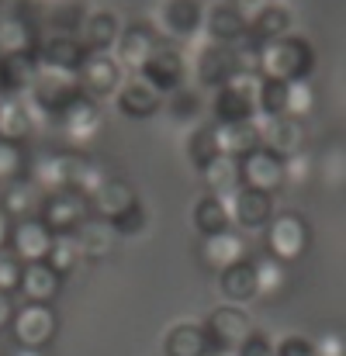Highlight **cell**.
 Listing matches in <instances>:
<instances>
[{
  "label": "cell",
  "instance_id": "1",
  "mask_svg": "<svg viewBox=\"0 0 346 356\" xmlns=\"http://www.w3.org/2000/svg\"><path fill=\"white\" fill-rule=\"evenodd\" d=\"M256 73L270 76V80H284V83L312 80V73H315V45L305 35H294V31L277 38V42H267V45H260Z\"/></svg>",
  "mask_w": 346,
  "mask_h": 356
},
{
  "label": "cell",
  "instance_id": "2",
  "mask_svg": "<svg viewBox=\"0 0 346 356\" xmlns=\"http://www.w3.org/2000/svg\"><path fill=\"white\" fill-rule=\"evenodd\" d=\"M10 343L28 353H45L59 336V315L52 305H21L7 325Z\"/></svg>",
  "mask_w": 346,
  "mask_h": 356
},
{
  "label": "cell",
  "instance_id": "3",
  "mask_svg": "<svg viewBox=\"0 0 346 356\" xmlns=\"http://www.w3.org/2000/svg\"><path fill=\"white\" fill-rule=\"evenodd\" d=\"M263 245H267V256L281 259V263H298L308 245H312V225L305 215L298 211H277L270 218V225L263 229Z\"/></svg>",
  "mask_w": 346,
  "mask_h": 356
},
{
  "label": "cell",
  "instance_id": "4",
  "mask_svg": "<svg viewBox=\"0 0 346 356\" xmlns=\"http://www.w3.org/2000/svg\"><path fill=\"white\" fill-rule=\"evenodd\" d=\"M201 329H205V339H208L212 356H235L239 346H242V343L249 339V332H253V318H249L246 308L222 301L219 308L208 312V318L201 322Z\"/></svg>",
  "mask_w": 346,
  "mask_h": 356
},
{
  "label": "cell",
  "instance_id": "5",
  "mask_svg": "<svg viewBox=\"0 0 346 356\" xmlns=\"http://www.w3.org/2000/svg\"><path fill=\"white\" fill-rule=\"evenodd\" d=\"M256 87H260V73H235L226 87H219L208 104L212 124L256 121Z\"/></svg>",
  "mask_w": 346,
  "mask_h": 356
},
{
  "label": "cell",
  "instance_id": "6",
  "mask_svg": "<svg viewBox=\"0 0 346 356\" xmlns=\"http://www.w3.org/2000/svg\"><path fill=\"white\" fill-rule=\"evenodd\" d=\"M77 97H80L77 76L59 73V70H45V66H38V73H35L28 94H24V101L31 104V111L38 115V121H52L70 101H77Z\"/></svg>",
  "mask_w": 346,
  "mask_h": 356
},
{
  "label": "cell",
  "instance_id": "7",
  "mask_svg": "<svg viewBox=\"0 0 346 356\" xmlns=\"http://www.w3.org/2000/svg\"><path fill=\"white\" fill-rule=\"evenodd\" d=\"M52 128L63 135V142L73 149V152H84L97 135H101V128H104V115H101V104L97 101H91V97H77V101H70L56 118H52Z\"/></svg>",
  "mask_w": 346,
  "mask_h": 356
},
{
  "label": "cell",
  "instance_id": "8",
  "mask_svg": "<svg viewBox=\"0 0 346 356\" xmlns=\"http://www.w3.org/2000/svg\"><path fill=\"white\" fill-rule=\"evenodd\" d=\"M205 3L201 0H163L156 7V31L166 42H194L205 35Z\"/></svg>",
  "mask_w": 346,
  "mask_h": 356
},
{
  "label": "cell",
  "instance_id": "9",
  "mask_svg": "<svg viewBox=\"0 0 346 356\" xmlns=\"http://www.w3.org/2000/svg\"><path fill=\"white\" fill-rule=\"evenodd\" d=\"M87 218H91V204H87V197L77 194V191L45 194L42 211H38V222H42L52 236H77Z\"/></svg>",
  "mask_w": 346,
  "mask_h": 356
},
{
  "label": "cell",
  "instance_id": "10",
  "mask_svg": "<svg viewBox=\"0 0 346 356\" xmlns=\"http://www.w3.org/2000/svg\"><path fill=\"white\" fill-rule=\"evenodd\" d=\"M191 73H194V83L198 90H219L226 87L232 76L239 73V63H235V49L229 45H215V42H201L198 52H194V63H191Z\"/></svg>",
  "mask_w": 346,
  "mask_h": 356
},
{
  "label": "cell",
  "instance_id": "11",
  "mask_svg": "<svg viewBox=\"0 0 346 356\" xmlns=\"http://www.w3.org/2000/svg\"><path fill=\"white\" fill-rule=\"evenodd\" d=\"M139 76H142L152 90H159V94L166 97V94H173V90H180V87L187 83V76H191V63H187V56H184L177 45L163 42V45L149 56V63L142 66Z\"/></svg>",
  "mask_w": 346,
  "mask_h": 356
},
{
  "label": "cell",
  "instance_id": "12",
  "mask_svg": "<svg viewBox=\"0 0 346 356\" xmlns=\"http://www.w3.org/2000/svg\"><path fill=\"white\" fill-rule=\"evenodd\" d=\"M239 184L263 191V194H277L288 184V159H281L277 152L256 145L253 152H246L239 159Z\"/></svg>",
  "mask_w": 346,
  "mask_h": 356
},
{
  "label": "cell",
  "instance_id": "13",
  "mask_svg": "<svg viewBox=\"0 0 346 356\" xmlns=\"http://www.w3.org/2000/svg\"><path fill=\"white\" fill-rule=\"evenodd\" d=\"M77 83H80L84 97L101 104V101H111L118 94V87L125 83V70L118 66L115 52H91L87 63L77 73Z\"/></svg>",
  "mask_w": 346,
  "mask_h": 356
},
{
  "label": "cell",
  "instance_id": "14",
  "mask_svg": "<svg viewBox=\"0 0 346 356\" xmlns=\"http://www.w3.org/2000/svg\"><path fill=\"white\" fill-rule=\"evenodd\" d=\"M159 45H163V38H159V31L152 24H142V21L125 24V31H121V38H118V45H115V59H118V66L125 70V76L142 73V66L149 63V56Z\"/></svg>",
  "mask_w": 346,
  "mask_h": 356
},
{
  "label": "cell",
  "instance_id": "15",
  "mask_svg": "<svg viewBox=\"0 0 346 356\" xmlns=\"http://www.w3.org/2000/svg\"><path fill=\"white\" fill-rule=\"evenodd\" d=\"M226 201H229L232 211V229H242V232H260L277 215L274 194H263V191H253V187H239Z\"/></svg>",
  "mask_w": 346,
  "mask_h": 356
},
{
  "label": "cell",
  "instance_id": "16",
  "mask_svg": "<svg viewBox=\"0 0 346 356\" xmlns=\"http://www.w3.org/2000/svg\"><path fill=\"white\" fill-rule=\"evenodd\" d=\"M35 56H38V66L77 76L91 52H87V45H84L80 35H45V38L38 42Z\"/></svg>",
  "mask_w": 346,
  "mask_h": 356
},
{
  "label": "cell",
  "instance_id": "17",
  "mask_svg": "<svg viewBox=\"0 0 346 356\" xmlns=\"http://www.w3.org/2000/svg\"><path fill=\"white\" fill-rule=\"evenodd\" d=\"M42 38H45L42 17L31 7L0 14V52H35Z\"/></svg>",
  "mask_w": 346,
  "mask_h": 356
},
{
  "label": "cell",
  "instance_id": "18",
  "mask_svg": "<svg viewBox=\"0 0 346 356\" xmlns=\"http://www.w3.org/2000/svg\"><path fill=\"white\" fill-rule=\"evenodd\" d=\"M256 121H260V145L263 149L277 152L281 159H291V156L305 152V142H308L305 121L288 118V115H281V118H256Z\"/></svg>",
  "mask_w": 346,
  "mask_h": 356
},
{
  "label": "cell",
  "instance_id": "19",
  "mask_svg": "<svg viewBox=\"0 0 346 356\" xmlns=\"http://www.w3.org/2000/svg\"><path fill=\"white\" fill-rule=\"evenodd\" d=\"M115 108H118V115H121V118L146 121V118H152V115H159V111H163V94H159V90H152L139 73H132V76H125V83L118 87Z\"/></svg>",
  "mask_w": 346,
  "mask_h": 356
},
{
  "label": "cell",
  "instance_id": "20",
  "mask_svg": "<svg viewBox=\"0 0 346 356\" xmlns=\"http://www.w3.org/2000/svg\"><path fill=\"white\" fill-rule=\"evenodd\" d=\"M17 294L24 305H52L63 294V277L42 259V263H21Z\"/></svg>",
  "mask_w": 346,
  "mask_h": 356
},
{
  "label": "cell",
  "instance_id": "21",
  "mask_svg": "<svg viewBox=\"0 0 346 356\" xmlns=\"http://www.w3.org/2000/svg\"><path fill=\"white\" fill-rule=\"evenodd\" d=\"M49 245H52V232L38 218H28V222H14L10 225L7 252L17 263H42L49 256Z\"/></svg>",
  "mask_w": 346,
  "mask_h": 356
},
{
  "label": "cell",
  "instance_id": "22",
  "mask_svg": "<svg viewBox=\"0 0 346 356\" xmlns=\"http://www.w3.org/2000/svg\"><path fill=\"white\" fill-rule=\"evenodd\" d=\"M246 35H249V21L232 7L229 0H219V3H212V7L205 10V38H208V42L235 49Z\"/></svg>",
  "mask_w": 346,
  "mask_h": 356
},
{
  "label": "cell",
  "instance_id": "23",
  "mask_svg": "<svg viewBox=\"0 0 346 356\" xmlns=\"http://www.w3.org/2000/svg\"><path fill=\"white\" fill-rule=\"evenodd\" d=\"M198 259L208 266V270H215V273H222L226 266L232 263H239V259H249V242L242 232H222V236H208L198 242Z\"/></svg>",
  "mask_w": 346,
  "mask_h": 356
},
{
  "label": "cell",
  "instance_id": "24",
  "mask_svg": "<svg viewBox=\"0 0 346 356\" xmlns=\"http://www.w3.org/2000/svg\"><path fill=\"white\" fill-rule=\"evenodd\" d=\"M42 201H45V194H42V191H38V187H35L28 177L10 180V184H3V187H0V211L10 218V225H14V222L38 218Z\"/></svg>",
  "mask_w": 346,
  "mask_h": 356
},
{
  "label": "cell",
  "instance_id": "25",
  "mask_svg": "<svg viewBox=\"0 0 346 356\" xmlns=\"http://www.w3.org/2000/svg\"><path fill=\"white\" fill-rule=\"evenodd\" d=\"M139 201V194H135V187L128 184V180H121V177H108L91 197H87V204H91V215L94 218H101V222H115L121 211H128L132 204Z\"/></svg>",
  "mask_w": 346,
  "mask_h": 356
},
{
  "label": "cell",
  "instance_id": "26",
  "mask_svg": "<svg viewBox=\"0 0 346 356\" xmlns=\"http://www.w3.org/2000/svg\"><path fill=\"white\" fill-rule=\"evenodd\" d=\"M35 73H38L35 52H0V97L28 94Z\"/></svg>",
  "mask_w": 346,
  "mask_h": 356
},
{
  "label": "cell",
  "instance_id": "27",
  "mask_svg": "<svg viewBox=\"0 0 346 356\" xmlns=\"http://www.w3.org/2000/svg\"><path fill=\"white\" fill-rule=\"evenodd\" d=\"M38 124V115L31 111V104L21 97H0V142H10V145H24L31 138Z\"/></svg>",
  "mask_w": 346,
  "mask_h": 356
},
{
  "label": "cell",
  "instance_id": "28",
  "mask_svg": "<svg viewBox=\"0 0 346 356\" xmlns=\"http://www.w3.org/2000/svg\"><path fill=\"white\" fill-rule=\"evenodd\" d=\"M191 229L198 232V238L229 232L232 229L229 201H226V197H215V194H201V197L191 204Z\"/></svg>",
  "mask_w": 346,
  "mask_h": 356
},
{
  "label": "cell",
  "instance_id": "29",
  "mask_svg": "<svg viewBox=\"0 0 346 356\" xmlns=\"http://www.w3.org/2000/svg\"><path fill=\"white\" fill-rule=\"evenodd\" d=\"M121 31H125V24H121V17L115 10H91L84 17L80 38H84L87 52H115Z\"/></svg>",
  "mask_w": 346,
  "mask_h": 356
},
{
  "label": "cell",
  "instance_id": "30",
  "mask_svg": "<svg viewBox=\"0 0 346 356\" xmlns=\"http://www.w3.org/2000/svg\"><path fill=\"white\" fill-rule=\"evenodd\" d=\"M291 31H294V14H291V7L281 3V0H274V3H267L256 17H249V35H246V38H253L256 45H267V42H277V38L291 35Z\"/></svg>",
  "mask_w": 346,
  "mask_h": 356
},
{
  "label": "cell",
  "instance_id": "31",
  "mask_svg": "<svg viewBox=\"0 0 346 356\" xmlns=\"http://www.w3.org/2000/svg\"><path fill=\"white\" fill-rule=\"evenodd\" d=\"M219 294L226 298V305H239L246 308L249 301H256V270H253V259H239L226 266L219 273Z\"/></svg>",
  "mask_w": 346,
  "mask_h": 356
},
{
  "label": "cell",
  "instance_id": "32",
  "mask_svg": "<svg viewBox=\"0 0 346 356\" xmlns=\"http://www.w3.org/2000/svg\"><path fill=\"white\" fill-rule=\"evenodd\" d=\"M163 356H212L198 322H177L163 332Z\"/></svg>",
  "mask_w": 346,
  "mask_h": 356
},
{
  "label": "cell",
  "instance_id": "33",
  "mask_svg": "<svg viewBox=\"0 0 346 356\" xmlns=\"http://www.w3.org/2000/svg\"><path fill=\"white\" fill-rule=\"evenodd\" d=\"M77 245H80V256H84V259L101 263V259H108V256L115 252L118 236H115V229H111V222H101V218L91 215V218L84 222V229L77 232Z\"/></svg>",
  "mask_w": 346,
  "mask_h": 356
},
{
  "label": "cell",
  "instance_id": "34",
  "mask_svg": "<svg viewBox=\"0 0 346 356\" xmlns=\"http://www.w3.org/2000/svg\"><path fill=\"white\" fill-rule=\"evenodd\" d=\"M215 138H219V152L242 159L246 152H253L260 145V121H239V124H215Z\"/></svg>",
  "mask_w": 346,
  "mask_h": 356
},
{
  "label": "cell",
  "instance_id": "35",
  "mask_svg": "<svg viewBox=\"0 0 346 356\" xmlns=\"http://www.w3.org/2000/svg\"><path fill=\"white\" fill-rule=\"evenodd\" d=\"M253 270H256V298H263V301H277L288 291V284H291L288 263H281V259H274L267 252L253 259Z\"/></svg>",
  "mask_w": 346,
  "mask_h": 356
},
{
  "label": "cell",
  "instance_id": "36",
  "mask_svg": "<svg viewBox=\"0 0 346 356\" xmlns=\"http://www.w3.org/2000/svg\"><path fill=\"white\" fill-rule=\"evenodd\" d=\"M42 17V28H49V35H80L84 17H87V3L84 0H59L56 7H49Z\"/></svg>",
  "mask_w": 346,
  "mask_h": 356
},
{
  "label": "cell",
  "instance_id": "37",
  "mask_svg": "<svg viewBox=\"0 0 346 356\" xmlns=\"http://www.w3.org/2000/svg\"><path fill=\"white\" fill-rule=\"evenodd\" d=\"M201 180H205V194L232 197V194L242 187V184H239V159H232V156L212 159V163L201 170Z\"/></svg>",
  "mask_w": 346,
  "mask_h": 356
},
{
  "label": "cell",
  "instance_id": "38",
  "mask_svg": "<svg viewBox=\"0 0 346 356\" xmlns=\"http://www.w3.org/2000/svg\"><path fill=\"white\" fill-rule=\"evenodd\" d=\"M184 152H187V163L201 173L212 159H219L222 152H219V138H215V124L208 121V124H194L191 131H187V142H184Z\"/></svg>",
  "mask_w": 346,
  "mask_h": 356
},
{
  "label": "cell",
  "instance_id": "39",
  "mask_svg": "<svg viewBox=\"0 0 346 356\" xmlns=\"http://www.w3.org/2000/svg\"><path fill=\"white\" fill-rule=\"evenodd\" d=\"M166 115L170 121H177V124H194V121H201L205 115V97H201V90L198 87H180V90H173V94H166Z\"/></svg>",
  "mask_w": 346,
  "mask_h": 356
},
{
  "label": "cell",
  "instance_id": "40",
  "mask_svg": "<svg viewBox=\"0 0 346 356\" xmlns=\"http://www.w3.org/2000/svg\"><path fill=\"white\" fill-rule=\"evenodd\" d=\"M281 115H288V83L284 80L260 76V87H256V118H281Z\"/></svg>",
  "mask_w": 346,
  "mask_h": 356
},
{
  "label": "cell",
  "instance_id": "41",
  "mask_svg": "<svg viewBox=\"0 0 346 356\" xmlns=\"http://www.w3.org/2000/svg\"><path fill=\"white\" fill-rule=\"evenodd\" d=\"M45 263H49V266H52L59 277H70V273L84 263L80 245H77V236H52V245H49Z\"/></svg>",
  "mask_w": 346,
  "mask_h": 356
},
{
  "label": "cell",
  "instance_id": "42",
  "mask_svg": "<svg viewBox=\"0 0 346 356\" xmlns=\"http://www.w3.org/2000/svg\"><path fill=\"white\" fill-rule=\"evenodd\" d=\"M28 166H31V156L24 152V145L0 142V187L10 184V180L28 177Z\"/></svg>",
  "mask_w": 346,
  "mask_h": 356
},
{
  "label": "cell",
  "instance_id": "43",
  "mask_svg": "<svg viewBox=\"0 0 346 356\" xmlns=\"http://www.w3.org/2000/svg\"><path fill=\"white\" fill-rule=\"evenodd\" d=\"M111 229H115V236L118 238H135V236H142L146 229H149V208H146V201L139 197L128 211H121L115 222H111Z\"/></svg>",
  "mask_w": 346,
  "mask_h": 356
},
{
  "label": "cell",
  "instance_id": "44",
  "mask_svg": "<svg viewBox=\"0 0 346 356\" xmlns=\"http://www.w3.org/2000/svg\"><path fill=\"white\" fill-rule=\"evenodd\" d=\"M312 111H315V87H312V80L288 83V118L305 121Z\"/></svg>",
  "mask_w": 346,
  "mask_h": 356
},
{
  "label": "cell",
  "instance_id": "45",
  "mask_svg": "<svg viewBox=\"0 0 346 356\" xmlns=\"http://www.w3.org/2000/svg\"><path fill=\"white\" fill-rule=\"evenodd\" d=\"M315 356H346V329H322L315 339Z\"/></svg>",
  "mask_w": 346,
  "mask_h": 356
},
{
  "label": "cell",
  "instance_id": "46",
  "mask_svg": "<svg viewBox=\"0 0 346 356\" xmlns=\"http://www.w3.org/2000/svg\"><path fill=\"white\" fill-rule=\"evenodd\" d=\"M274 356H315V346L308 336H298V332H288L274 343Z\"/></svg>",
  "mask_w": 346,
  "mask_h": 356
},
{
  "label": "cell",
  "instance_id": "47",
  "mask_svg": "<svg viewBox=\"0 0 346 356\" xmlns=\"http://www.w3.org/2000/svg\"><path fill=\"white\" fill-rule=\"evenodd\" d=\"M17 280H21V263L3 249L0 252V294H17Z\"/></svg>",
  "mask_w": 346,
  "mask_h": 356
},
{
  "label": "cell",
  "instance_id": "48",
  "mask_svg": "<svg viewBox=\"0 0 346 356\" xmlns=\"http://www.w3.org/2000/svg\"><path fill=\"white\" fill-rule=\"evenodd\" d=\"M274 343H277V339H270L263 329H253L249 339L239 346V353L235 356H274Z\"/></svg>",
  "mask_w": 346,
  "mask_h": 356
},
{
  "label": "cell",
  "instance_id": "49",
  "mask_svg": "<svg viewBox=\"0 0 346 356\" xmlns=\"http://www.w3.org/2000/svg\"><path fill=\"white\" fill-rule=\"evenodd\" d=\"M229 3L246 17V21H249V17H256V14H260L267 3H274V0H229Z\"/></svg>",
  "mask_w": 346,
  "mask_h": 356
},
{
  "label": "cell",
  "instance_id": "50",
  "mask_svg": "<svg viewBox=\"0 0 346 356\" xmlns=\"http://www.w3.org/2000/svg\"><path fill=\"white\" fill-rule=\"evenodd\" d=\"M14 312H17V305H14V298H10V294H0V329H7V325H10V318H14Z\"/></svg>",
  "mask_w": 346,
  "mask_h": 356
},
{
  "label": "cell",
  "instance_id": "51",
  "mask_svg": "<svg viewBox=\"0 0 346 356\" xmlns=\"http://www.w3.org/2000/svg\"><path fill=\"white\" fill-rule=\"evenodd\" d=\"M7 238H10V218L0 211V252L7 249Z\"/></svg>",
  "mask_w": 346,
  "mask_h": 356
},
{
  "label": "cell",
  "instance_id": "52",
  "mask_svg": "<svg viewBox=\"0 0 346 356\" xmlns=\"http://www.w3.org/2000/svg\"><path fill=\"white\" fill-rule=\"evenodd\" d=\"M56 3H59V0H28V7H31L35 14H45V10L56 7Z\"/></svg>",
  "mask_w": 346,
  "mask_h": 356
},
{
  "label": "cell",
  "instance_id": "53",
  "mask_svg": "<svg viewBox=\"0 0 346 356\" xmlns=\"http://www.w3.org/2000/svg\"><path fill=\"white\" fill-rule=\"evenodd\" d=\"M14 356H45V353H28V350H17Z\"/></svg>",
  "mask_w": 346,
  "mask_h": 356
}]
</instances>
